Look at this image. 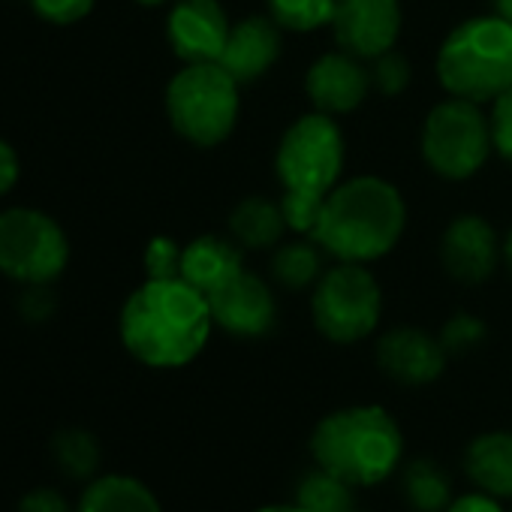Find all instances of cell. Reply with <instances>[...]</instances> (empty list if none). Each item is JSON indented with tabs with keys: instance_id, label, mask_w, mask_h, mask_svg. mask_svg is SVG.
<instances>
[{
	"instance_id": "1",
	"label": "cell",
	"mask_w": 512,
	"mask_h": 512,
	"mask_svg": "<svg viewBox=\"0 0 512 512\" xmlns=\"http://www.w3.org/2000/svg\"><path fill=\"white\" fill-rule=\"evenodd\" d=\"M214 329L208 296L181 278L145 281L136 287L118 317L124 350L154 371L190 365L208 344Z\"/></svg>"
},
{
	"instance_id": "2",
	"label": "cell",
	"mask_w": 512,
	"mask_h": 512,
	"mask_svg": "<svg viewBox=\"0 0 512 512\" xmlns=\"http://www.w3.org/2000/svg\"><path fill=\"white\" fill-rule=\"evenodd\" d=\"M404 226L401 190L380 175H356L326 196L311 238L338 263L368 266L398 247Z\"/></svg>"
},
{
	"instance_id": "3",
	"label": "cell",
	"mask_w": 512,
	"mask_h": 512,
	"mask_svg": "<svg viewBox=\"0 0 512 512\" xmlns=\"http://www.w3.org/2000/svg\"><path fill=\"white\" fill-rule=\"evenodd\" d=\"M311 458L353 488L386 482L404 458V434L380 404H350L323 416L311 431Z\"/></svg>"
},
{
	"instance_id": "4",
	"label": "cell",
	"mask_w": 512,
	"mask_h": 512,
	"mask_svg": "<svg viewBox=\"0 0 512 512\" xmlns=\"http://www.w3.org/2000/svg\"><path fill=\"white\" fill-rule=\"evenodd\" d=\"M434 67L449 97L494 103L512 88V22L497 13L458 22L440 43Z\"/></svg>"
},
{
	"instance_id": "5",
	"label": "cell",
	"mask_w": 512,
	"mask_h": 512,
	"mask_svg": "<svg viewBox=\"0 0 512 512\" xmlns=\"http://www.w3.org/2000/svg\"><path fill=\"white\" fill-rule=\"evenodd\" d=\"M241 85L214 64H184L166 85V118L172 130L196 145L214 148L235 130Z\"/></svg>"
},
{
	"instance_id": "6",
	"label": "cell",
	"mask_w": 512,
	"mask_h": 512,
	"mask_svg": "<svg viewBox=\"0 0 512 512\" xmlns=\"http://www.w3.org/2000/svg\"><path fill=\"white\" fill-rule=\"evenodd\" d=\"M347 160L344 133L326 112H308L293 121L275 151V172L290 196H305L326 202V196L341 184Z\"/></svg>"
},
{
	"instance_id": "7",
	"label": "cell",
	"mask_w": 512,
	"mask_h": 512,
	"mask_svg": "<svg viewBox=\"0 0 512 512\" xmlns=\"http://www.w3.org/2000/svg\"><path fill=\"white\" fill-rule=\"evenodd\" d=\"M67 263L70 238L52 214L28 205L0 211V275L25 287H49Z\"/></svg>"
},
{
	"instance_id": "8",
	"label": "cell",
	"mask_w": 512,
	"mask_h": 512,
	"mask_svg": "<svg viewBox=\"0 0 512 512\" xmlns=\"http://www.w3.org/2000/svg\"><path fill=\"white\" fill-rule=\"evenodd\" d=\"M422 160L437 178L467 181L494 151L491 121L479 103L449 97L425 115L422 124Z\"/></svg>"
},
{
	"instance_id": "9",
	"label": "cell",
	"mask_w": 512,
	"mask_h": 512,
	"mask_svg": "<svg viewBox=\"0 0 512 512\" xmlns=\"http://www.w3.org/2000/svg\"><path fill=\"white\" fill-rule=\"evenodd\" d=\"M317 332L332 344H359L380 326L383 290L362 263H338L323 272L311 293Z\"/></svg>"
},
{
	"instance_id": "10",
	"label": "cell",
	"mask_w": 512,
	"mask_h": 512,
	"mask_svg": "<svg viewBox=\"0 0 512 512\" xmlns=\"http://www.w3.org/2000/svg\"><path fill=\"white\" fill-rule=\"evenodd\" d=\"M401 22V0H338L329 28L338 49L362 61H374L395 49Z\"/></svg>"
},
{
	"instance_id": "11",
	"label": "cell",
	"mask_w": 512,
	"mask_h": 512,
	"mask_svg": "<svg viewBox=\"0 0 512 512\" xmlns=\"http://www.w3.org/2000/svg\"><path fill=\"white\" fill-rule=\"evenodd\" d=\"M500 260H503L500 238L482 214H455L443 229L440 263L452 281L467 287L485 284L497 272Z\"/></svg>"
},
{
	"instance_id": "12",
	"label": "cell",
	"mask_w": 512,
	"mask_h": 512,
	"mask_svg": "<svg viewBox=\"0 0 512 512\" xmlns=\"http://www.w3.org/2000/svg\"><path fill=\"white\" fill-rule=\"evenodd\" d=\"M229 16L220 0H175L166 16V40L181 64H214L229 40Z\"/></svg>"
},
{
	"instance_id": "13",
	"label": "cell",
	"mask_w": 512,
	"mask_h": 512,
	"mask_svg": "<svg viewBox=\"0 0 512 512\" xmlns=\"http://www.w3.org/2000/svg\"><path fill=\"white\" fill-rule=\"evenodd\" d=\"M214 326L232 338H266L278 326V302L272 287L253 272H241L226 287L208 296Z\"/></svg>"
},
{
	"instance_id": "14",
	"label": "cell",
	"mask_w": 512,
	"mask_h": 512,
	"mask_svg": "<svg viewBox=\"0 0 512 512\" xmlns=\"http://www.w3.org/2000/svg\"><path fill=\"white\" fill-rule=\"evenodd\" d=\"M371 70H365L362 58L338 49L320 55L305 73V94L317 112L326 115H350L356 112L371 91Z\"/></svg>"
},
{
	"instance_id": "15",
	"label": "cell",
	"mask_w": 512,
	"mask_h": 512,
	"mask_svg": "<svg viewBox=\"0 0 512 512\" xmlns=\"http://www.w3.org/2000/svg\"><path fill=\"white\" fill-rule=\"evenodd\" d=\"M449 353L440 338L416 326H398L380 335L377 341V365L386 377L401 386H428L446 371Z\"/></svg>"
},
{
	"instance_id": "16",
	"label": "cell",
	"mask_w": 512,
	"mask_h": 512,
	"mask_svg": "<svg viewBox=\"0 0 512 512\" xmlns=\"http://www.w3.org/2000/svg\"><path fill=\"white\" fill-rule=\"evenodd\" d=\"M281 52H284L281 25L272 16H247L232 25L217 64L238 85H253L278 64Z\"/></svg>"
},
{
	"instance_id": "17",
	"label": "cell",
	"mask_w": 512,
	"mask_h": 512,
	"mask_svg": "<svg viewBox=\"0 0 512 512\" xmlns=\"http://www.w3.org/2000/svg\"><path fill=\"white\" fill-rule=\"evenodd\" d=\"M244 272L241 244L223 235H199L181 250V281L196 287L202 296L217 293Z\"/></svg>"
},
{
	"instance_id": "18",
	"label": "cell",
	"mask_w": 512,
	"mask_h": 512,
	"mask_svg": "<svg viewBox=\"0 0 512 512\" xmlns=\"http://www.w3.org/2000/svg\"><path fill=\"white\" fill-rule=\"evenodd\" d=\"M464 473L479 491L512 500V431L476 434L464 449Z\"/></svg>"
},
{
	"instance_id": "19",
	"label": "cell",
	"mask_w": 512,
	"mask_h": 512,
	"mask_svg": "<svg viewBox=\"0 0 512 512\" xmlns=\"http://www.w3.org/2000/svg\"><path fill=\"white\" fill-rule=\"evenodd\" d=\"M76 512H163L157 494L130 473H100L85 482Z\"/></svg>"
},
{
	"instance_id": "20",
	"label": "cell",
	"mask_w": 512,
	"mask_h": 512,
	"mask_svg": "<svg viewBox=\"0 0 512 512\" xmlns=\"http://www.w3.org/2000/svg\"><path fill=\"white\" fill-rule=\"evenodd\" d=\"M287 217L281 202L266 196H247L229 214V232L244 250H269L284 241Z\"/></svg>"
},
{
	"instance_id": "21",
	"label": "cell",
	"mask_w": 512,
	"mask_h": 512,
	"mask_svg": "<svg viewBox=\"0 0 512 512\" xmlns=\"http://www.w3.org/2000/svg\"><path fill=\"white\" fill-rule=\"evenodd\" d=\"M323 247L308 235L302 241H281L272 253V278L284 290H314L326 272Z\"/></svg>"
},
{
	"instance_id": "22",
	"label": "cell",
	"mask_w": 512,
	"mask_h": 512,
	"mask_svg": "<svg viewBox=\"0 0 512 512\" xmlns=\"http://www.w3.org/2000/svg\"><path fill=\"white\" fill-rule=\"evenodd\" d=\"M49 452L55 467L73 482H91L94 476H100L103 449L88 428H76V425L58 428L49 443Z\"/></svg>"
},
{
	"instance_id": "23",
	"label": "cell",
	"mask_w": 512,
	"mask_h": 512,
	"mask_svg": "<svg viewBox=\"0 0 512 512\" xmlns=\"http://www.w3.org/2000/svg\"><path fill=\"white\" fill-rule=\"evenodd\" d=\"M401 494L413 512H446L455 497L449 473L431 458H416L404 464Z\"/></svg>"
},
{
	"instance_id": "24",
	"label": "cell",
	"mask_w": 512,
	"mask_h": 512,
	"mask_svg": "<svg viewBox=\"0 0 512 512\" xmlns=\"http://www.w3.org/2000/svg\"><path fill=\"white\" fill-rule=\"evenodd\" d=\"M353 491L356 488L350 482L314 464L311 470L302 473L296 485V503L308 512H353L356 509Z\"/></svg>"
},
{
	"instance_id": "25",
	"label": "cell",
	"mask_w": 512,
	"mask_h": 512,
	"mask_svg": "<svg viewBox=\"0 0 512 512\" xmlns=\"http://www.w3.org/2000/svg\"><path fill=\"white\" fill-rule=\"evenodd\" d=\"M338 0H266L269 16L290 34H314L332 25Z\"/></svg>"
},
{
	"instance_id": "26",
	"label": "cell",
	"mask_w": 512,
	"mask_h": 512,
	"mask_svg": "<svg viewBox=\"0 0 512 512\" xmlns=\"http://www.w3.org/2000/svg\"><path fill=\"white\" fill-rule=\"evenodd\" d=\"M410 79H413L410 61H407L398 49H389V52H383L380 58H374L371 85H374L383 97H401V94L410 88Z\"/></svg>"
},
{
	"instance_id": "27",
	"label": "cell",
	"mask_w": 512,
	"mask_h": 512,
	"mask_svg": "<svg viewBox=\"0 0 512 512\" xmlns=\"http://www.w3.org/2000/svg\"><path fill=\"white\" fill-rule=\"evenodd\" d=\"M488 335V326L473 317V314H455L443 323L440 329V344L449 356H461L470 353L473 347H479Z\"/></svg>"
},
{
	"instance_id": "28",
	"label": "cell",
	"mask_w": 512,
	"mask_h": 512,
	"mask_svg": "<svg viewBox=\"0 0 512 512\" xmlns=\"http://www.w3.org/2000/svg\"><path fill=\"white\" fill-rule=\"evenodd\" d=\"M181 244L169 235H154L145 247V275L148 281H169L181 275Z\"/></svg>"
},
{
	"instance_id": "29",
	"label": "cell",
	"mask_w": 512,
	"mask_h": 512,
	"mask_svg": "<svg viewBox=\"0 0 512 512\" xmlns=\"http://www.w3.org/2000/svg\"><path fill=\"white\" fill-rule=\"evenodd\" d=\"M28 4L43 22L67 28L88 19L97 7V0H28Z\"/></svg>"
},
{
	"instance_id": "30",
	"label": "cell",
	"mask_w": 512,
	"mask_h": 512,
	"mask_svg": "<svg viewBox=\"0 0 512 512\" xmlns=\"http://www.w3.org/2000/svg\"><path fill=\"white\" fill-rule=\"evenodd\" d=\"M491 142H494V151L512 163V88L503 91L494 103H491Z\"/></svg>"
},
{
	"instance_id": "31",
	"label": "cell",
	"mask_w": 512,
	"mask_h": 512,
	"mask_svg": "<svg viewBox=\"0 0 512 512\" xmlns=\"http://www.w3.org/2000/svg\"><path fill=\"white\" fill-rule=\"evenodd\" d=\"M16 512H76V509L67 503V497H64L58 488H52V485H37V488H31V491H25V494L19 497Z\"/></svg>"
},
{
	"instance_id": "32",
	"label": "cell",
	"mask_w": 512,
	"mask_h": 512,
	"mask_svg": "<svg viewBox=\"0 0 512 512\" xmlns=\"http://www.w3.org/2000/svg\"><path fill=\"white\" fill-rule=\"evenodd\" d=\"M19 311L31 323L49 320L55 314V296H52V290L49 287H28L25 296H22V302H19Z\"/></svg>"
},
{
	"instance_id": "33",
	"label": "cell",
	"mask_w": 512,
	"mask_h": 512,
	"mask_svg": "<svg viewBox=\"0 0 512 512\" xmlns=\"http://www.w3.org/2000/svg\"><path fill=\"white\" fill-rule=\"evenodd\" d=\"M446 512H506V509H503V500L476 488L467 494H455L452 503L446 506Z\"/></svg>"
},
{
	"instance_id": "34",
	"label": "cell",
	"mask_w": 512,
	"mask_h": 512,
	"mask_svg": "<svg viewBox=\"0 0 512 512\" xmlns=\"http://www.w3.org/2000/svg\"><path fill=\"white\" fill-rule=\"evenodd\" d=\"M19 178H22L19 154L7 139H0V196H7L19 184Z\"/></svg>"
},
{
	"instance_id": "35",
	"label": "cell",
	"mask_w": 512,
	"mask_h": 512,
	"mask_svg": "<svg viewBox=\"0 0 512 512\" xmlns=\"http://www.w3.org/2000/svg\"><path fill=\"white\" fill-rule=\"evenodd\" d=\"M256 512H308V509H302V506L293 500V503H269V506H260Z\"/></svg>"
},
{
	"instance_id": "36",
	"label": "cell",
	"mask_w": 512,
	"mask_h": 512,
	"mask_svg": "<svg viewBox=\"0 0 512 512\" xmlns=\"http://www.w3.org/2000/svg\"><path fill=\"white\" fill-rule=\"evenodd\" d=\"M491 7H494V13H497L500 19L512 22V0H491Z\"/></svg>"
},
{
	"instance_id": "37",
	"label": "cell",
	"mask_w": 512,
	"mask_h": 512,
	"mask_svg": "<svg viewBox=\"0 0 512 512\" xmlns=\"http://www.w3.org/2000/svg\"><path fill=\"white\" fill-rule=\"evenodd\" d=\"M500 247H503V263H506V266H509V272H512V226H509V232L503 235Z\"/></svg>"
},
{
	"instance_id": "38",
	"label": "cell",
	"mask_w": 512,
	"mask_h": 512,
	"mask_svg": "<svg viewBox=\"0 0 512 512\" xmlns=\"http://www.w3.org/2000/svg\"><path fill=\"white\" fill-rule=\"evenodd\" d=\"M139 7H145V10H157V7H163L166 0H136Z\"/></svg>"
},
{
	"instance_id": "39",
	"label": "cell",
	"mask_w": 512,
	"mask_h": 512,
	"mask_svg": "<svg viewBox=\"0 0 512 512\" xmlns=\"http://www.w3.org/2000/svg\"><path fill=\"white\" fill-rule=\"evenodd\" d=\"M353 512H359V509H353Z\"/></svg>"
},
{
	"instance_id": "40",
	"label": "cell",
	"mask_w": 512,
	"mask_h": 512,
	"mask_svg": "<svg viewBox=\"0 0 512 512\" xmlns=\"http://www.w3.org/2000/svg\"><path fill=\"white\" fill-rule=\"evenodd\" d=\"M509 512H512V509H509Z\"/></svg>"
}]
</instances>
